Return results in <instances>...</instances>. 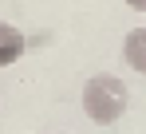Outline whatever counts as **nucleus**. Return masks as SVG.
<instances>
[{
    "label": "nucleus",
    "instance_id": "f257e3e1",
    "mask_svg": "<svg viewBox=\"0 0 146 134\" xmlns=\"http://www.w3.org/2000/svg\"><path fill=\"white\" fill-rule=\"evenodd\" d=\"M126 103H130V91H126V83H122L119 75H95L83 87V111L99 126L119 122L122 114H126Z\"/></svg>",
    "mask_w": 146,
    "mask_h": 134
},
{
    "label": "nucleus",
    "instance_id": "f03ea898",
    "mask_svg": "<svg viewBox=\"0 0 146 134\" xmlns=\"http://www.w3.org/2000/svg\"><path fill=\"white\" fill-rule=\"evenodd\" d=\"M28 40L20 36V28H12V24H0V67H12L20 55H24Z\"/></svg>",
    "mask_w": 146,
    "mask_h": 134
},
{
    "label": "nucleus",
    "instance_id": "7ed1b4c3",
    "mask_svg": "<svg viewBox=\"0 0 146 134\" xmlns=\"http://www.w3.org/2000/svg\"><path fill=\"white\" fill-rule=\"evenodd\" d=\"M122 59L146 75V28H134L126 40H122Z\"/></svg>",
    "mask_w": 146,
    "mask_h": 134
},
{
    "label": "nucleus",
    "instance_id": "20e7f679",
    "mask_svg": "<svg viewBox=\"0 0 146 134\" xmlns=\"http://www.w3.org/2000/svg\"><path fill=\"white\" fill-rule=\"evenodd\" d=\"M130 8H138V12H146V0H126Z\"/></svg>",
    "mask_w": 146,
    "mask_h": 134
}]
</instances>
